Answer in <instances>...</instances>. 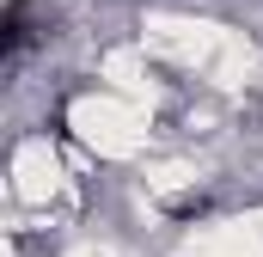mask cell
<instances>
[{
  "label": "cell",
  "mask_w": 263,
  "mask_h": 257,
  "mask_svg": "<svg viewBox=\"0 0 263 257\" xmlns=\"http://www.w3.org/2000/svg\"><path fill=\"white\" fill-rule=\"evenodd\" d=\"M31 43V19H25V0H6V56H25Z\"/></svg>",
  "instance_id": "1"
}]
</instances>
